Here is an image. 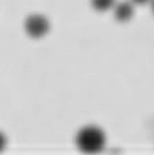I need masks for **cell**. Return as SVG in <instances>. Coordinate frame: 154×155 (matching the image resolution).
Wrapping results in <instances>:
<instances>
[{
	"mask_svg": "<svg viewBox=\"0 0 154 155\" xmlns=\"http://www.w3.org/2000/svg\"><path fill=\"white\" fill-rule=\"evenodd\" d=\"M106 142L105 132L98 126H84L76 136L77 148L86 154H96L103 149Z\"/></svg>",
	"mask_w": 154,
	"mask_h": 155,
	"instance_id": "obj_1",
	"label": "cell"
},
{
	"mask_svg": "<svg viewBox=\"0 0 154 155\" xmlns=\"http://www.w3.org/2000/svg\"><path fill=\"white\" fill-rule=\"evenodd\" d=\"M92 6L98 12H106L109 9H114L115 0H92Z\"/></svg>",
	"mask_w": 154,
	"mask_h": 155,
	"instance_id": "obj_4",
	"label": "cell"
},
{
	"mask_svg": "<svg viewBox=\"0 0 154 155\" xmlns=\"http://www.w3.org/2000/svg\"><path fill=\"white\" fill-rule=\"evenodd\" d=\"M25 31L31 38H42L50 31V22L42 15H31L25 20Z\"/></svg>",
	"mask_w": 154,
	"mask_h": 155,
	"instance_id": "obj_2",
	"label": "cell"
},
{
	"mask_svg": "<svg viewBox=\"0 0 154 155\" xmlns=\"http://www.w3.org/2000/svg\"><path fill=\"white\" fill-rule=\"evenodd\" d=\"M132 5H147L148 2H151V0H129Z\"/></svg>",
	"mask_w": 154,
	"mask_h": 155,
	"instance_id": "obj_6",
	"label": "cell"
},
{
	"mask_svg": "<svg viewBox=\"0 0 154 155\" xmlns=\"http://www.w3.org/2000/svg\"><path fill=\"white\" fill-rule=\"evenodd\" d=\"M114 16L118 22H128L129 19H132V16H134V5L131 2L115 3Z\"/></svg>",
	"mask_w": 154,
	"mask_h": 155,
	"instance_id": "obj_3",
	"label": "cell"
},
{
	"mask_svg": "<svg viewBox=\"0 0 154 155\" xmlns=\"http://www.w3.org/2000/svg\"><path fill=\"white\" fill-rule=\"evenodd\" d=\"M5 147H6V136L0 132V151H3Z\"/></svg>",
	"mask_w": 154,
	"mask_h": 155,
	"instance_id": "obj_5",
	"label": "cell"
},
{
	"mask_svg": "<svg viewBox=\"0 0 154 155\" xmlns=\"http://www.w3.org/2000/svg\"><path fill=\"white\" fill-rule=\"evenodd\" d=\"M151 3H153V13H154V0H151Z\"/></svg>",
	"mask_w": 154,
	"mask_h": 155,
	"instance_id": "obj_7",
	"label": "cell"
}]
</instances>
